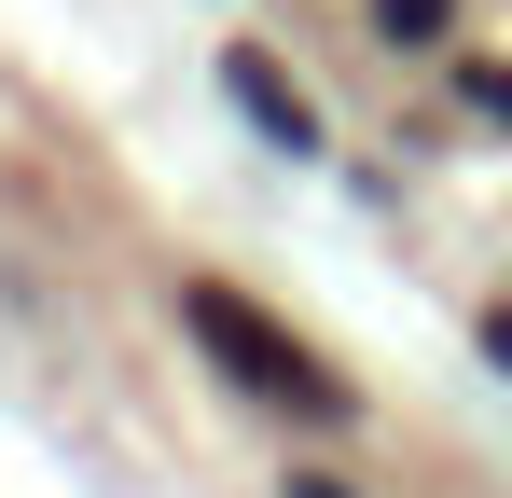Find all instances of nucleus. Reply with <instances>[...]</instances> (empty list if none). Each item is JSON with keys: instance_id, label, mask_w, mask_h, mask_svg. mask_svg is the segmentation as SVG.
I'll return each mask as SVG.
<instances>
[{"instance_id": "obj_1", "label": "nucleus", "mask_w": 512, "mask_h": 498, "mask_svg": "<svg viewBox=\"0 0 512 498\" xmlns=\"http://www.w3.org/2000/svg\"><path fill=\"white\" fill-rule=\"evenodd\" d=\"M180 319H194V346H208V360H222L250 402H277V415H346V374H333V360H319L291 319H263L250 291L194 277V291H180Z\"/></svg>"}, {"instance_id": "obj_2", "label": "nucleus", "mask_w": 512, "mask_h": 498, "mask_svg": "<svg viewBox=\"0 0 512 498\" xmlns=\"http://www.w3.org/2000/svg\"><path fill=\"white\" fill-rule=\"evenodd\" d=\"M222 97L250 111V125L277 139V153H319V111H305V83L277 70V56H222Z\"/></svg>"}, {"instance_id": "obj_3", "label": "nucleus", "mask_w": 512, "mask_h": 498, "mask_svg": "<svg viewBox=\"0 0 512 498\" xmlns=\"http://www.w3.org/2000/svg\"><path fill=\"white\" fill-rule=\"evenodd\" d=\"M443 14H457V0H374V28H388V42H443Z\"/></svg>"}, {"instance_id": "obj_4", "label": "nucleus", "mask_w": 512, "mask_h": 498, "mask_svg": "<svg viewBox=\"0 0 512 498\" xmlns=\"http://www.w3.org/2000/svg\"><path fill=\"white\" fill-rule=\"evenodd\" d=\"M457 97H471L485 125H512V70H471V83H457Z\"/></svg>"}, {"instance_id": "obj_5", "label": "nucleus", "mask_w": 512, "mask_h": 498, "mask_svg": "<svg viewBox=\"0 0 512 498\" xmlns=\"http://www.w3.org/2000/svg\"><path fill=\"white\" fill-rule=\"evenodd\" d=\"M485 360H499V374H512V305H485Z\"/></svg>"}, {"instance_id": "obj_6", "label": "nucleus", "mask_w": 512, "mask_h": 498, "mask_svg": "<svg viewBox=\"0 0 512 498\" xmlns=\"http://www.w3.org/2000/svg\"><path fill=\"white\" fill-rule=\"evenodd\" d=\"M291 498H346V485H333V471H291Z\"/></svg>"}]
</instances>
